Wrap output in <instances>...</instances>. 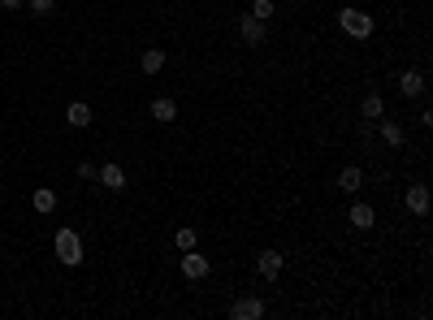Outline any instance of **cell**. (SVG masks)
<instances>
[{
	"label": "cell",
	"mask_w": 433,
	"mask_h": 320,
	"mask_svg": "<svg viewBox=\"0 0 433 320\" xmlns=\"http://www.w3.org/2000/svg\"><path fill=\"white\" fill-rule=\"evenodd\" d=\"M52 247H57V260L66 264V268H78V264H83V238H78L74 230L61 226L57 238H52Z\"/></svg>",
	"instance_id": "6da1fadb"
},
{
	"label": "cell",
	"mask_w": 433,
	"mask_h": 320,
	"mask_svg": "<svg viewBox=\"0 0 433 320\" xmlns=\"http://www.w3.org/2000/svg\"><path fill=\"white\" fill-rule=\"evenodd\" d=\"M338 26L347 30L351 39H368L377 22H373V13H364V9H343V13H338Z\"/></svg>",
	"instance_id": "7a4b0ae2"
},
{
	"label": "cell",
	"mask_w": 433,
	"mask_h": 320,
	"mask_svg": "<svg viewBox=\"0 0 433 320\" xmlns=\"http://www.w3.org/2000/svg\"><path fill=\"white\" fill-rule=\"evenodd\" d=\"M264 26H269V22H260V18H251V13H243V18H238V39H243L247 48H260L264 35H269Z\"/></svg>",
	"instance_id": "3957f363"
},
{
	"label": "cell",
	"mask_w": 433,
	"mask_h": 320,
	"mask_svg": "<svg viewBox=\"0 0 433 320\" xmlns=\"http://www.w3.org/2000/svg\"><path fill=\"white\" fill-rule=\"evenodd\" d=\"M208 255H200V247H191V251H182V273L191 277V281H204L208 277Z\"/></svg>",
	"instance_id": "277c9868"
},
{
	"label": "cell",
	"mask_w": 433,
	"mask_h": 320,
	"mask_svg": "<svg viewBox=\"0 0 433 320\" xmlns=\"http://www.w3.org/2000/svg\"><path fill=\"white\" fill-rule=\"evenodd\" d=\"M282 264H286L282 251H260V255H256V273H260L264 281H273V277L282 273Z\"/></svg>",
	"instance_id": "5b68a950"
},
{
	"label": "cell",
	"mask_w": 433,
	"mask_h": 320,
	"mask_svg": "<svg viewBox=\"0 0 433 320\" xmlns=\"http://www.w3.org/2000/svg\"><path fill=\"white\" fill-rule=\"evenodd\" d=\"M230 316H234V320H260V316H264V303L251 299V294H243V299L230 303Z\"/></svg>",
	"instance_id": "8992f818"
},
{
	"label": "cell",
	"mask_w": 433,
	"mask_h": 320,
	"mask_svg": "<svg viewBox=\"0 0 433 320\" xmlns=\"http://www.w3.org/2000/svg\"><path fill=\"white\" fill-rule=\"evenodd\" d=\"M398 91H403V100H421L425 95V74L421 70H403L398 74Z\"/></svg>",
	"instance_id": "52a82bcc"
},
{
	"label": "cell",
	"mask_w": 433,
	"mask_h": 320,
	"mask_svg": "<svg viewBox=\"0 0 433 320\" xmlns=\"http://www.w3.org/2000/svg\"><path fill=\"white\" fill-rule=\"evenodd\" d=\"M347 221H351L356 230H373V226H377V212H373V203L356 199V203H351V212H347Z\"/></svg>",
	"instance_id": "ba28073f"
},
{
	"label": "cell",
	"mask_w": 433,
	"mask_h": 320,
	"mask_svg": "<svg viewBox=\"0 0 433 320\" xmlns=\"http://www.w3.org/2000/svg\"><path fill=\"white\" fill-rule=\"evenodd\" d=\"M377 134H381V143H386V148L403 152V126H398V121H390V117H377Z\"/></svg>",
	"instance_id": "9c48e42d"
},
{
	"label": "cell",
	"mask_w": 433,
	"mask_h": 320,
	"mask_svg": "<svg viewBox=\"0 0 433 320\" xmlns=\"http://www.w3.org/2000/svg\"><path fill=\"white\" fill-rule=\"evenodd\" d=\"M95 178H100L104 190H113V195H117V190H126V169L122 165H100V169H95Z\"/></svg>",
	"instance_id": "30bf717a"
},
{
	"label": "cell",
	"mask_w": 433,
	"mask_h": 320,
	"mask_svg": "<svg viewBox=\"0 0 433 320\" xmlns=\"http://www.w3.org/2000/svg\"><path fill=\"white\" fill-rule=\"evenodd\" d=\"M338 190H343V195H360V190H364V169L347 165V169L338 173Z\"/></svg>",
	"instance_id": "8fae6325"
},
{
	"label": "cell",
	"mask_w": 433,
	"mask_h": 320,
	"mask_svg": "<svg viewBox=\"0 0 433 320\" xmlns=\"http://www.w3.org/2000/svg\"><path fill=\"white\" fill-rule=\"evenodd\" d=\"M66 121L74 126V130H87V126L95 121V113H91V104H83V100H74V104L66 108Z\"/></svg>",
	"instance_id": "7c38bea8"
},
{
	"label": "cell",
	"mask_w": 433,
	"mask_h": 320,
	"mask_svg": "<svg viewBox=\"0 0 433 320\" xmlns=\"http://www.w3.org/2000/svg\"><path fill=\"white\" fill-rule=\"evenodd\" d=\"M407 212L412 217H425L429 212V186H421V182L407 186Z\"/></svg>",
	"instance_id": "4fadbf2b"
},
{
	"label": "cell",
	"mask_w": 433,
	"mask_h": 320,
	"mask_svg": "<svg viewBox=\"0 0 433 320\" xmlns=\"http://www.w3.org/2000/svg\"><path fill=\"white\" fill-rule=\"evenodd\" d=\"M381 113H386V100H381V91H368L364 104H360V117H364V121H377Z\"/></svg>",
	"instance_id": "5bb4252c"
},
{
	"label": "cell",
	"mask_w": 433,
	"mask_h": 320,
	"mask_svg": "<svg viewBox=\"0 0 433 320\" xmlns=\"http://www.w3.org/2000/svg\"><path fill=\"white\" fill-rule=\"evenodd\" d=\"M152 117H156L160 126H169L173 117H178V104H173L169 95H156V100H152Z\"/></svg>",
	"instance_id": "9a60e30c"
},
{
	"label": "cell",
	"mask_w": 433,
	"mask_h": 320,
	"mask_svg": "<svg viewBox=\"0 0 433 320\" xmlns=\"http://www.w3.org/2000/svg\"><path fill=\"white\" fill-rule=\"evenodd\" d=\"M139 70L143 74H160L165 70V48H148V52L139 57Z\"/></svg>",
	"instance_id": "2e32d148"
},
{
	"label": "cell",
	"mask_w": 433,
	"mask_h": 320,
	"mask_svg": "<svg viewBox=\"0 0 433 320\" xmlns=\"http://www.w3.org/2000/svg\"><path fill=\"white\" fill-rule=\"evenodd\" d=\"M30 208H35V212H44V217H48V212H52V208H57V190H52V186H39L35 195H30Z\"/></svg>",
	"instance_id": "e0dca14e"
},
{
	"label": "cell",
	"mask_w": 433,
	"mask_h": 320,
	"mask_svg": "<svg viewBox=\"0 0 433 320\" xmlns=\"http://www.w3.org/2000/svg\"><path fill=\"white\" fill-rule=\"evenodd\" d=\"M173 243H178V251H191V247H200V234L186 226V230H178V234H173Z\"/></svg>",
	"instance_id": "ac0fdd59"
},
{
	"label": "cell",
	"mask_w": 433,
	"mask_h": 320,
	"mask_svg": "<svg viewBox=\"0 0 433 320\" xmlns=\"http://www.w3.org/2000/svg\"><path fill=\"white\" fill-rule=\"evenodd\" d=\"M273 0H256V5H251V18H260V22H269V18H273Z\"/></svg>",
	"instance_id": "d6986e66"
},
{
	"label": "cell",
	"mask_w": 433,
	"mask_h": 320,
	"mask_svg": "<svg viewBox=\"0 0 433 320\" xmlns=\"http://www.w3.org/2000/svg\"><path fill=\"white\" fill-rule=\"evenodd\" d=\"M26 9L35 13V18H48V13L57 9V0H26Z\"/></svg>",
	"instance_id": "ffe728a7"
},
{
	"label": "cell",
	"mask_w": 433,
	"mask_h": 320,
	"mask_svg": "<svg viewBox=\"0 0 433 320\" xmlns=\"http://www.w3.org/2000/svg\"><path fill=\"white\" fill-rule=\"evenodd\" d=\"M0 9H26V0H0Z\"/></svg>",
	"instance_id": "44dd1931"
}]
</instances>
